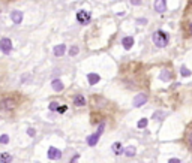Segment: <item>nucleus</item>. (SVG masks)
<instances>
[{"label": "nucleus", "mask_w": 192, "mask_h": 163, "mask_svg": "<svg viewBox=\"0 0 192 163\" xmlns=\"http://www.w3.org/2000/svg\"><path fill=\"white\" fill-rule=\"evenodd\" d=\"M147 102V94H144V93H140V94H137L135 96V99H134V106L135 108H140V106H143L144 103Z\"/></svg>", "instance_id": "nucleus-5"}, {"label": "nucleus", "mask_w": 192, "mask_h": 163, "mask_svg": "<svg viewBox=\"0 0 192 163\" xmlns=\"http://www.w3.org/2000/svg\"><path fill=\"white\" fill-rule=\"evenodd\" d=\"M147 123H149V121H147V118H141L140 121L137 123V126H138V129H144V127L147 126Z\"/></svg>", "instance_id": "nucleus-21"}, {"label": "nucleus", "mask_w": 192, "mask_h": 163, "mask_svg": "<svg viewBox=\"0 0 192 163\" xmlns=\"http://www.w3.org/2000/svg\"><path fill=\"white\" fill-rule=\"evenodd\" d=\"M27 135H30V136H35V135H36V130L33 129V127H30V129L27 130Z\"/></svg>", "instance_id": "nucleus-25"}, {"label": "nucleus", "mask_w": 192, "mask_h": 163, "mask_svg": "<svg viewBox=\"0 0 192 163\" xmlns=\"http://www.w3.org/2000/svg\"><path fill=\"white\" fill-rule=\"evenodd\" d=\"M87 79H89V84H90V85H95V84H98V82L101 81V76H99L98 73H89Z\"/></svg>", "instance_id": "nucleus-14"}, {"label": "nucleus", "mask_w": 192, "mask_h": 163, "mask_svg": "<svg viewBox=\"0 0 192 163\" xmlns=\"http://www.w3.org/2000/svg\"><path fill=\"white\" fill-rule=\"evenodd\" d=\"M113 151H114L116 154H120V153H122V145H120V142L113 144Z\"/></svg>", "instance_id": "nucleus-20"}, {"label": "nucleus", "mask_w": 192, "mask_h": 163, "mask_svg": "<svg viewBox=\"0 0 192 163\" xmlns=\"http://www.w3.org/2000/svg\"><path fill=\"white\" fill-rule=\"evenodd\" d=\"M135 153H137V150H135V147H126V150H125V154L128 156V157H134L135 156Z\"/></svg>", "instance_id": "nucleus-18"}, {"label": "nucleus", "mask_w": 192, "mask_h": 163, "mask_svg": "<svg viewBox=\"0 0 192 163\" xmlns=\"http://www.w3.org/2000/svg\"><path fill=\"white\" fill-rule=\"evenodd\" d=\"M188 30H189V33H191V35H192V23H191V24H189V27H188Z\"/></svg>", "instance_id": "nucleus-33"}, {"label": "nucleus", "mask_w": 192, "mask_h": 163, "mask_svg": "<svg viewBox=\"0 0 192 163\" xmlns=\"http://www.w3.org/2000/svg\"><path fill=\"white\" fill-rule=\"evenodd\" d=\"M90 14H89L87 11H78L77 12V19H78V23L80 24H87L89 21H90Z\"/></svg>", "instance_id": "nucleus-3"}, {"label": "nucleus", "mask_w": 192, "mask_h": 163, "mask_svg": "<svg viewBox=\"0 0 192 163\" xmlns=\"http://www.w3.org/2000/svg\"><path fill=\"white\" fill-rule=\"evenodd\" d=\"M99 136H101V133L99 132H96V133H93V135H90L87 138V144L90 147H95V145L98 144V141H99Z\"/></svg>", "instance_id": "nucleus-13"}, {"label": "nucleus", "mask_w": 192, "mask_h": 163, "mask_svg": "<svg viewBox=\"0 0 192 163\" xmlns=\"http://www.w3.org/2000/svg\"><path fill=\"white\" fill-rule=\"evenodd\" d=\"M159 78H161V81H164V82H168V81H171L173 79V72L170 71V69H164L161 75H159Z\"/></svg>", "instance_id": "nucleus-8"}, {"label": "nucleus", "mask_w": 192, "mask_h": 163, "mask_svg": "<svg viewBox=\"0 0 192 163\" xmlns=\"http://www.w3.org/2000/svg\"><path fill=\"white\" fill-rule=\"evenodd\" d=\"M11 19L14 21V24H20L23 21V12L21 11H12L11 12Z\"/></svg>", "instance_id": "nucleus-10"}, {"label": "nucleus", "mask_w": 192, "mask_h": 163, "mask_svg": "<svg viewBox=\"0 0 192 163\" xmlns=\"http://www.w3.org/2000/svg\"><path fill=\"white\" fill-rule=\"evenodd\" d=\"M105 103H107V100H105L104 97H101V96H95V97H92V105H93V108L95 109L102 108Z\"/></svg>", "instance_id": "nucleus-6"}, {"label": "nucleus", "mask_w": 192, "mask_h": 163, "mask_svg": "<svg viewBox=\"0 0 192 163\" xmlns=\"http://www.w3.org/2000/svg\"><path fill=\"white\" fill-rule=\"evenodd\" d=\"M9 142V136L8 135H2L0 136V144H8Z\"/></svg>", "instance_id": "nucleus-23"}, {"label": "nucleus", "mask_w": 192, "mask_h": 163, "mask_svg": "<svg viewBox=\"0 0 192 163\" xmlns=\"http://www.w3.org/2000/svg\"><path fill=\"white\" fill-rule=\"evenodd\" d=\"M129 2H131L134 6H138V5H141V2H143V0H129Z\"/></svg>", "instance_id": "nucleus-27"}, {"label": "nucleus", "mask_w": 192, "mask_h": 163, "mask_svg": "<svg viewBox=\"0 0 192 163\" xmlns=\"http://www.w3.org/2000/svg\"><path fill=\"white\" fill-rule=\"evenodd\" d=\"M189 2H191V3H192V0H189Z\"/></svg>", "instance_id": "nucleus-34"}, {"label": "nucleus", "mask_w": 192, "mask_h": 163, "mask_svg": "<svg viewBox=\"0 0 192 163\" xmlns=\"http://www.w3.org/2000/svg\"><path fill=\"white\" fill-rule=\"evenodd\" d=\"M78 51H80V50H78V47H71L69 55H71V57H75V55L78 54Z\"/></svg>", "instance_id": "nucleus-22"}, {"label": "nucleus", "mask_w": 192, "mask_h": 163, "mask_svg": "<svg viewBox=\"0 0 192 163\" xmlns=\"http://www.w3.org/2000/svg\"><path fill=\"white\" fill-rule=\"evenodd\" d=\"M57 111H59L60 114H63L65 111H68V106H65V105H63V106H59V108H57Z\"/></svg>", "instance_id": "nucleus-26"}, {"label": "nucleus", "mask_w": 192, "mask_h": 163, "mask_svg": "<svg viewBox=\"0 0 192 163\" xmlns=\"http://www.w3.org/2000/svg\"><path fill=\"white\" fill-rule=\"evenodd\" d=\"M12 162V156L8 153H2L0 154V163H11Z\"/></svg>", "instance_id": "nucleus-17"}, {"label": "nucleus", "mask_w": 192, "mask_h": 163, "mask_svg": "<svg viewBox=\"0 0 192 163\" xmlns=\"http://www.w3.org/2000/svg\"><path fill=\"white\" fill-rule=\"evenodd\" d=\"M155 9H156V12H159V14H164V12L167 11V3H165V0H156V2H155Z\"/></svg>", "instance_id": "nucleus-9"}, {"label": "nucleus", "mask_w": 192, "mask_h": 163, "mask_svg": "<svg viewBox=\"0 0 192 163\" xmlns=\"http://www.w3.org/2000/svg\"><path fill=\"white\" fill-rule=\"evenodd\" d=\"M168 163H180V159H170Z\"/></svg>", "instance_id": "nucleus-29"}, {"label": "nucleus", "mask_w": 192, "mask_h": 163, "mask_svg": "<svg viewBox=\"0 0 192 163\" xmlns=\"http://www.w3.org/2000/svg\"><path fill=\"white\" fill-rule=\"evenodd\" d=\"M53 53H54L56 57H62V55H65V53H66V47H65L63 43L56 45V47H54V50H53Z\"/></svg>", "instance_id": "nucleus-11"}, {"label": "nucleus", "mask_w": 192, "mask_h": 163, "mask_svg": "<svg viewBox=\"0 0 192 163\" xmlns=\"http://www.w3.org/2000/svg\"><path fill=\"white\" fill-rule=\"evenodd\" d=\"M137 23H138V24H146V23H147V21H146V19H144V18H141V19H138V21H137Z\"/></svg>", "instance_id": "nucleus-32"}, {"label": "nucleus", "mask_w": 192, "mask_h": 163, "mask_svg": "<svg viewBox=\"0 0 192 163\" xmlns=\"http://www.w3.org/2000/svg\"><path fill=\"white\" fill-rule=\"evenodd\" d=\"M164 115H165V114H164V112H156V114H155V115H153V118H162V117H164Z\"/></svg>", "instance_id": "nucleus-28"}, {"label": "nucleus", "mask_w": 192, "mask_h": 163, "mask_svg": "<svg viewBox=\"0 0 192 163\" xmlns=\"http://www.w3.org/2000/svg\"><path fill=\"white\" fill-rule=\"evenodd\" d=\"M186 142H188V145H189V147L192 148V132L186 135Z\"/></svg>", "instance_id": "nucleus-24"}, {"label": "nucleus", "mask_w": 192, "mask_h": 163, "mask_svg": "<svg viewBox=\"0 0 192 163\" xmlns=\"http://www.w3.org/2000/svg\"><path fill=\"white\" fill-rule=\"evenodd\" d=\"M77 159H80V157H78V156H74L72 160H71V163H77Z\"/></svg>", "instance_id": "nucleus-31"}, {"label": "nucleus", "mask_w": 192, "mask_h": 163, "mask_svg": "<svg viewBox=\"0 0 192 163\" xmlns=\"http://www.w3.org/2000/svg\"><path fill=\"white\" fill-rule=\"evenodd\" d=\"M15 100L14 99H11V97H8V99H3L2 100V103H0V108L2 109H6V111H11V109L15 108Z\"/></svg>", "instance_id": "nucleus-4"}, {"label": "nucleus", "mask_w": 192, "mask_h": 163, "mask_svg": "<svg viewBox=\"0 0 192 163\" xmlns=\"http://www.w3.org/2000/svg\"><path fill=\"white\" fill-rule=\"evenodd\" d=\"M60 157H62V151L57 150L56 147H50V150H48V159H51V160H59Z\"/></svg>", "instance_id": "nucleus-7"}, {"label": "nucleus", "mask_w": 192, "mask_h": 163, "mask_svg": "<svg viewBox=\"0 0 192 163\" xmlns=\"http://www.w3.org/2000/svg\"><path fill=\"white\" fill-rule=\"evenodd\" d=\"M74 103H75V106H84L87 102H86V99H84L83 96H75V99H74Z\"/></svg>", "instance_id": "nucleus-16"}, {"label": "nucleus", "mask_w": 192, "mask_h": 163, "mask_svg": "<svg viewBox=\"0 0 192 163\" xmlns=\"http://www.w3.org/2000/svg\"><path fill=\"white\" fill-rule=\"evenodd\" d=\"M122 45H123V48H125V50H131V48L134 47V37H132V36L123 37Z\"/></svg>", "instance_id": "nucleus-12"}, {"label": "nucleus", "mask_w": 192, "mask_h": 163, "mask_svg": "<svg viewBox=\"0 0 192 163\" xmlns=\"http://www.w3.org/2000/svg\"><path fill=\"white\" fill-rule=\"evenodd\" d=\"M51 87H53V88H54L56 91H62V90H63V82H62L60 79H53Z\"/></svg>", "instance_id": "nucleus-15"}, {"label": "nucleus", "mask_w": 192, "mask_h": 163, "mask_svg": "<svg viewBox=\"0 0 192 163\" xmlns=\"http://www.w3.org/2000/svg\"><path fill=\"white\" fill-rule=\"evenodd\" d=\"M0 51L5 54H9L12 51V42L9 37H2L0 39Z\"/></svg>", "instance_id": "nucleus-2"}, {"label": "nucleus", "mask_w": 192, "mask_h": 163, "mask_svg": "<svg viewBox=\"0 0 192 163\" xmlns=\"http://www.w3.org/2000/svg\"><path fill=\"white\" fill-rule=\"evenodd\" d=\"M180 73H182V76H185V78H188V76H191V71L186 68V66H182L180 68Z\"/></svg>", "instance_id": "nucleus-19"}, {"label": "nucleus", "mask_w": 192, "mask_h": 163, "mask_svg": "<svg viewBox=\"0 0 192 163\" xmlns=\"http://www.w3.org/2000/svg\"><path fill=\"white\" fill-rule=\"evenodd\" d=\"M152 40H153V43L156 45L158 48H164V47L168 45V35L165 32H162V30H158V32L153 33Z\"/></svg>", "instance_id": "nucleus-1"}, {"label": "nucleus", "mask_w": 192, "mask_h": 163, "mask_svg": "<svg viewBox=\"0 0 192 163\" xmlns=\"http://www.w3.org/2000/svg\"><path fill=\"white\" fill-rule=\"evenodd\" d=\"M59 106H57V103L54 102V103H50V109H57Z\"/></svg>", "instance_id": "nucleus-30"}]
</instances>
